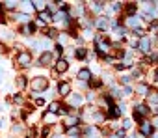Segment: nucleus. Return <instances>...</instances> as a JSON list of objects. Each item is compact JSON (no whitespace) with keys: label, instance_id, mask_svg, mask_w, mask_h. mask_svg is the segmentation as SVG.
<instances>
[{"label":"nucleus","instance_id":"obj_24","mask_svg":"<svg viewBox=\"0 0 158 138\" xmlns=\"http://www.w3.org/2000/svg\"><path fill=\"white\" fill-rule=\"evenodd\" d=\"M24 84H26V80H24V77H19V86H21V88H24Z\"/></svg>","mask_w":158,"mask_h":138},{"label":"nucleus","instance_id":"obj_1","mask_svg":"<svg viewBox=\"0 0 158 138\" xmlns=\"http://www.w3.org/2000/svg\"><path fill=\"white\" fill-rule=\"evenodd\" d=\"M30 62H32V56H30L28 52H21V54H19V58H17V63H21L23 67H28V65H30Z\"/></svg>","mask_w":158,"mask_h":138},{"label":"nucleus","instance_id":"obj_15","mask_svg":"<svg viewBox=\"0 0 158 138\" xmlns=\"http://www.w3.org/2000/svg\"><path fill=\"white\" fill-rule=\"evenodd\" d=\"M34 28H35L34 24H26V26H23V34H24V36H28V34H32V32H34Z\"/></svg>","mask_w":158,"mask_h":138},{"label":"nucleus","instance_id":"obj_4","mask_svg":"<svg viewBox=\"0 0 158 138\" xmlns=\"http://www.w3.org/2000/svg\"><path fill=\"white\" fill-rule=\"evenodd\" d=\"M58 92H60L61 95H69V93H71V84H69V82H60Z\"/></svg>","mask_w":158,"mask_h":138},{"label":"nucleus","instance_id":"obj_23","mask_svg":"<svg viewBox=\"0 0 158 138\" xmlns=\"http://www.w3.org/2000/svg\"><path fill=\"white\" fill-rule=\"evenodd\" d=\"M127 11H128V13H134V11H136V6H134V4H130V6L127 8Z\"/></svg>","mask_w":158,"mask_h":138},{"label":"nucleus","instance_id":"obj_5","mask_svg":"<svg viewBox=\"0 0 158 138\" xmlns=\"http://www.w3.org/2000/svg\"><path fill=\"white\" fill-rule=\"evenodd\" d=\"M139 131H141V134H145V136H151V132H152V125H151V123H147V121H141V127H139Z\"/></svg>","mask_w":158,"mask_h":138},{"label":"nucleus","instance_id":"obj_14","mask_svg":"<svg viewBox=\"0 0 158 138\" xmlns=\"http://www.w3.org/2000/svg\"><path fill=\"white\" fill-rule=\"evenodd\" d=\"M74 56H76V58H80V60L86 58V49H82V47H80V49H76V50H74Z\"/></svg>","mask_w":158,"mask_h":138},{"label":"nucleus","instance_id":"obj_22","mask_svg":"<svg viewBox=\"0 0 158 138\" xmlns=\"http://www.w3.org/2000/svg\"><path fill=\"white\" fill-rule=\"evenodd\" d=\"M6 4V8H10V10H13L15 6H17V2H4Z\"/></svg>","mask_w":158,"mask_h":138},{"label":"nucleus","instance_id":"obj_3","mask_svg":"<svg viewBox=\"0 0 158 138\" xmlns=\"http://www.w3.org/2000/svg\"><path fill=\"white\" fill-rule=\"evenodd\" d=\"M32 88H35V90H43V88H47V79L37 77V79L32 82Z\"/></svg>","mask_w":158,"mask_h":138},{"label":"nucleus","instance_id":"obj_26","mask_svg":"<svg viewBox=\"0 0 158 138\" xmlns=\"http://www.w3.org/2000/svg\"><path fill=\"white\" fill-rule=\"evenodd\" d=\"M56 138H63V136H56Z\"/></svg>","mask_w":158,"mask_h":138},{"label":"nucleus","instance_id":"obj_7","mask_svg":"<svg viewBox=\"0 0 158 138\" xmlns=\"http://www.w3.org/2000/svg\"><path fill=\"white\" fill-rule=\"evenodd\" d=\"M78 79H80V80H88V79H91V71H89V69H80V73H78Z\"/></svg>","mask_w":158,"mask_h":138},{"label":"nucleus","instance_id":"obj_27","mask_svg":"<svg viewBox=\"0 0 158 138\" xmlns=\"http://www.w3.org/2000/svg\"><path fill=\"white\" fill-rule=\"evenodd\" d=\"M156 123H158V119H156Z\"/></svg>","mask_w":158,"mask_h":138},{"label":"nucleus","instance_id":"obj_21","mask_svg":"<svg viewBox=\"0 0 158 138\" xmlns=\"http://www.w3.org/2000/svg\"><path fill=\"white\" fill-rule=\"evenodd\" d=\"M69 134H71V136H78V129L71 127V129H69Z\"/></svg>","mask_w":158,"mask_h":138},{"label":"nucleus","instance_id":"obj_8","mask_svg":"<svg viewBox=\"0 0 158 138\" xmlns=\"http://www.w3.org/2000/svg\"><path fill=\"white\" fill-rule=\"evenodd\" d=\"M139 49H141L143 52L151 50V41H149V37H143V39H141V43H139Z\"/></svg>","mask_w":158,"mask_h":138},{"label":"nucleus","instance_id":"obj_10","mask_svg":"<svg viewBox=\"0 0 158 138\" xmlns=\"http://www.w3.org/2000/svg\"><path fill=\"white\" fill-rule=\"evenodd\" d=\"M50 62H52V54H50V52L43 54V56H41V60H39V63H41V65H48Z\"/></svg>","mask_w":158,"mask_h":138},{"label":"nucleus","instance_id":"obj_25","mask_svg":"<svg viewBox=\"0 0 158 138\" xmlns=\"http://www.w3.org/2000/svg\"><path fill=\"white\" fill-rule=\"evenodd\" d=\"M48 36H50V37H56V36H58V32H56V30H48Z\"/></svg>","mask_w":158,"mask_h":138},{"label":"nucleus","instance_id":"obj_20","mask_svg":"<svg viewBox=\"0 0 158 138\" xmlns=\"http://www.w3.org/2000/svg\"><path fill=\"white\" fill-rule=\"evenodd\" d=\"M71 103H73V105H80V103H82V97H80V95H73V97H71Z\"/></svg>","mask_w":158,"mask_h":138},{"label":"nucleus","instance_id":"obj_12","mask_svg":"<svg viewBox=\"0 0 158 138\" xmlns=\"http://www.w3.org/2000/svg\"><path fill=\"white\" fill-rule=\"evenodd\" d=\"M32 4H34V8H35L37 11H41V13L47 10V2H32Z\"/></svg>","mask_w":158,"mask_h":138},{"label":"nucleus","instance_id":"obj_6","mask_svg":"<svg viewBox=\"0 0 158 138\" xmlns=\"http://www.w3.org/2000/svg\"><path fill=\"white\" fill-rule=\"evenodd\" d=\"M67 67H69V63L61 58V60H58L56 62V71H60V73H63V71H67Z\"/></svg>","mask_w":158,"mask_h":138},{"label":"nucleus","instance_id":"obj_16","mask_svg":"<svg viewBox=\"0 0 158 138\" xmlns=\"http://www.w3.org/2000/svg\"><path fill=\"white\" fill-rule=\"evenodd\" d=\"M48 110H50V114H56V112H60V103H52V105L48 106Z\"/></svg>","mask_w":158,"mask_h":138},{"label":"nucleus","instance_id":"obj_9","mask_svg":"<svg viewBox=\"0 0 158 138\" xmlns=\"http://www.w3.org/2000/svg\"><path fill=\"white\" fill-rule=\"evenodd\" d=\"M127 24H128L130 28H134V30H136V28H138V24H139V19H138V17H128V19H127Z\"/></svg>","mask_w":158,"mask_h":138},{"label":"nucleus","instance_id":"obj_17","mask_svg":"<svg viewBox=\"0 0 158 138\" xmlns=\"http://www.w3.org/2000/svg\"><path fill=\"white\" fill-rule=\"evenodd\" d=\"M15 19H19L21 23H28V21H30V19H28V15H24V13H17V15H15Z\"/></svg>","mask_w":158,"mask_h":138},{"label":"nucleus","instance_id":"obj_11","mask_svg":"<svg viewBox=\"0 0 158 138\" xmlns=\"http://www.w3.org/2000/svg\"><path fill=\"white\" fill-rule=\"evenodd\" d=\"M97 43H99V50H101V52H108V50H110V43H102L101 37L97 39Z\"/></svg>","mask_w":158,"mask_h":138},{"label":"nucleus","instance_id":"obj_13","mask_svg":"<svg viewBox=\"0 0 158 138\" xmlns=\"http://www.w3.org/2000/svg\"><path fill=\"white\" fill-rule=\"evenodd\" d=\"M39 19H41L43 23H48V21H52V15H50L48 11H43V13H39Z\"/></svg>","mask_w":158,"mask_h":138},{"label":"nucleus","instance_id":"obj_19","mask_svg":"<svg viewBox=\"0 0 158 138\" xmlns=\"http://www.w3.org/2000/svg\"><path fill=\"white\" fill-rule=\"evenodd\" d=\"M97 26H99V28H102V30H104V28H106V26H108V21H106V19H99V21H97Z\"/></svg>","mask_w":158,"mask_h":138},{"label":"nucleus","instance_id":"obj_18","mask_svg":"<svg viewBox=\"0 0 158 138\" xmlns=\"http://www.w3.org/2000/svg\"><path fill=\"white\" fill-rule=\"evenodd\" d=\"M138 92H139L141 95H147V93H149V88H147L145 84H139V86H138Z\"/></svg>","mask_w":158,"mask_h":138},{"label":"nucleus","instance_id":"obj_2","mask_svg":"<svg viewBox=\"0 0 158 138\" xmlns=\"http://www.w3.org/2000/svg\"><path fill=\"white\" fill-rule=\"evenodd\" d=\"M147 112H149V108H147L145 105H138V106H136V110H134V118H136V119H141Z\"/></svg>","mask_w":158,"mask_h":138}]
</instances>
